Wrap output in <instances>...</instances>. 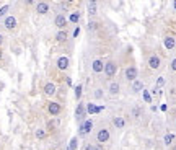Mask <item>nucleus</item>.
Returning <instances> with one entry per match:
<instances>
[{"label":"nucleus","instance_id":"obj_1","mask_svg":"<svg viewBox=\"0 0 176 150\" xmlns=\"http://www.w3.org/2000/svg\"><path fill=\"white\" fill-rule=\"evenodd\" d=\"M104 73L108 75V77H113L114 73H116V62L114 60H109L104 64Z\"/></svg>","mask_w":176,"mask_h":150},{"label":"nucleus","instance_id":"obj_22","mask_svg":"<svg viewBox=\"0 0 176 150\" xmlns=\"http://www.w3.org/2000/svg\"><path fill=\"white\" fill-rule=\"evenodd\" d=\"M173 140H175V136H173V134H166V136H165V139H163L165 145H171Z\"/></svg>","mask_w":176,"mask_h":150},{"label":"nucleus","instance_id":"obj_23","mask_svg":"<svg viewBox=\"0 0 176 150\" xmlns=\"http://www.w3.org/2000/svg\"><path fill=\"white\" fill-rule=\"evenodd\" d=\"M132 116H134V118H140V116H142V108L136 106V108L132 109Z\"/></svg>","mask_w":176,"mask_h":150},{"label":"nucleus","instance_id":"obj_29","mask_svg":"<svg viewBox=\"0 0 176 150\" xmlns=\"http://www.w3.org/2000/svg\"><path fill=\"white\" fill-rule=\"evenodd\" d=\"M86 150H101V147L99 145H93V144H88V145H86Z\"/></svg>","mask_w":176,"mask_h":150},{"label":"nucleus","instance_id":"obj_26","mask_svg":"<svg viewBox=\"0 0 176 150\" xmlns=\"http://www.w3.org/2000/svg\"><path fill=\"white\" fill-rule=\"evenodd\" d=\"M68 20H70L72 23H78V20H80V15H78V13H72L70 16H68Z\"/></svg>","mask_w":176,"mask_h":150},{"label":"nucleus","instance_id":"obj_37","mask_svg":"<svg viewBox=\"0 0 176 150\" xmlns=\"http://www.w3.org/2000/svg\"><path fill=\"white\" fill-rule=\"evenodd\" d=\"M2 41H3V38H2V34H0V44H2Z\"/></svg>","mask_w":176,"mask_h":150},{"label":"nucleus","instance_id":"obj_12","mask_svg":"<svg viewBox=\"0 0 176 150\" xmlns=\"http://www.w3.org/2000/svg\"><path fill=\"white\" fill-rule=\"evenodd\" d=\"M54 23H55V26L57 28H64L65 25H67V18H65L64 15H57L55 20H54Z\"/></svg>","mask_w":176,"mask_h":150},{"label":"nucleus","instance_id":"obj_19","mask_svg":"<svg viewBox=\"0 0 176 150\" xmlns=\"http://www.w3.org/2000/svg\"><path fill=\"white\" fill-rule=\"evenodd\" d=\"M109 93H111V95H117V93H119V83H111V85H109Z\"/></svg>","mask_w":176,"mask_h":150},{"label":"nucleus","instance_id":"obj_30","mask_svg":"<svg viewBox=\"0 0 176 150\" xmlns=\"http://www.w3.org/2000/svg\"><path fill=\"white\" fill-rule=\"evenodd\" d=\"M57 126V121H51L49 124H47V129H52V127H55Z\"/></svg>","mask_w":176,"mask_h":150},{"label":"nucleus","instance_id":"obj_20","mask_svg":"<svg viewBox=\"0 0 176 150\" xmlns=\"http://www.w3.org/2000/svg\"><path fill=\"white\" fill-rule=\"evenodd\" d=\"M55 39H57L59 42H64L65 39H67V33L65 31H59L57 34H55Z\"/></svg>","mask_w":176,"mask_h":150},{"label":"nucleus","instance_id":"obj_31","mask_svg":"<svg viewBox=\"0 0 176 150\" xmlns=\"http://www.w3.org/2000/svg\"><path fill=\"white\" fill-rule=\"evenodd\" d=\"M170 67H171V70H173V72H176V57L171 60V65H170Z\"/></svg>","mask_w":176,"mask_h":150},{"label":"nucleus","instance_id":"obj_27","mask_svg":"<svg viewBox=\"0 0 176 150\" xmlns=\"http://www.w3.org/2000/svg\"><path fill=\"white\" fill-rule=\"evenodd\" d=\"M163 85H165V77H158V80H157V86H155V88H158V90H160Z\"/></svg>","mask_w":176,"mask_h":150},{"label":"nucleus","instance_id":"obj_11","mask_svg":"<svg viewBox=\"0 0 176 150\" xmlns=\"http://www.w3.org/2000/svg\"><path fill=\"white\" fill-rule=\"evenodd\" d=\"M163 44H165V47H166L168 51H171L173 47H175L176 41H175V38H173V36H166L165 39H163Z\"/></svg>","mask_w":176,"mask_h":150},{"label":"nucleus","instance_id":"obj_36","mask_svg":"<svg viewBox=\"0 0 176 150\" xmlns=\"http://www.w3.org/2000/svg\"><path fill=\"white\" fill-rule=\"evenodd\" d=\"M3 59V52H2V51H0V60Z\"/></svg>","mask_w":176,"mask_h":150},{"label":"nucleus","instance_id":"obj_24","mask_svg":"<svg viewBox=\"0 0 176 150\" xmlns=\"http://www.w3.org/2000/svg\"><path fill=\"white\" fill-rule=\"evenodd\" d=\"M46 136H47L46 129H38V131H36V137H38V139H44Z\"/></svg>","mask_w":176,"mask_h":150},{"label":"nucleus","instance_id":"obj_34","mask_svg":"<svg viewBox=\"0 0 176 150\" xmlns=\"http://www.w3.org/2000/svg\"><path fill=\"white\" fill-rule=\"evenodd\" d=\"M90 29H96V28H98V23H90Z\"/></svg>","mask_w":176,"mask_h":150},{"label":"nucleus","instance_id":"obj_2","mask_svg":"<svg viewBox=\"0 0 176 150\" xmlns=\"http://www.w3.org/2000/svg\"><path fill=\"white\" fill-rule=\"evenodd\" d=\"M96 140H98V144H101V142H108L109 140V131L108 129H99L98 134H96Z\"/></svg>","mask_w":176,"mask_h":150},{"label":"nucleus","instance_id":"obj_3","mask_svg":"<svg viewBox=\"0 0 176 150\" xmlns=\"http://www.w3.org/2000/svg\"><path fill=\"white\" fill-rule=\"evenodd\" d=\"M47 111H49L51 116H57V114H60V105L55 103V101H51L47 105Z\"/></svg>","mask_w":176,"mask_h":150},{"label":"nucleus","instance_id":"obj_33","mask_svg":"<svg viewBox=\"0 0 176 150\" xmlns=\"http://www.w3.org/2000/svg\"><path fill=\"white\" fill-rule=\"evenodd\" d=\"M95 96H96V98H101V96H103V91H101V90H96L95 91Z\"/></svg>","mask_w":176,"mask_h":150},{"label":"nucleus","instance_id":"obj_38","mask_svg":"<svg viewBox=\"0 0 176 150\" xmlns=\"http://www.w3.org/2000/svg\"><path fill=\"white\" fill-rule=\"evenodd\" d=\"M173 7H175V10H176V2H173Z\"/></svg>","mask_w":176,"mask_h":150},{"label":"nucleus","instance_id":"obj_14","mask_svg":"<svg viewBox=\"0 0 176 150\" xmlns=\"http://www.w3.org/2000/svg\"><path fill=\"white\" fill-rule=\"evenodd\" d=\"M44 93L47 96L55 95V85H54V83H46V85H44Z\"/></svg>","mask_w":176,"mask_h":150},{"label":"nucleus","instance_id":"obj_13","mask_svg":"<svg viewBox=\"0 0 176 150\" xmlns=\"http://www.w3.org/2000/svg\"><path fill=\"white\" fill-rule=\"evenodd\" d=\"M113 124L116 126L117 129H122L124 126H126V119L122 118V116H116V118L113 119Z\"/></svg>","mask_w":176,"mask_h":150},{"label":"nucleus","instance_id":"obj_9","mask_svg":"<svg viewBox=\"0 0 176 150\" xmlns=\"http://www.w3.org/2000/svg\"><path fill=\"white\" fill-rule=\"evenodd\" d=\"M3 25H5L7 29H13V28H16V18H15V16H7Z\"/></svg>","mask_w":176,"mask_h":150},{"label":"nucleus","instance_id":"obj_10","mask_svg":"<svg viewBox=\"0 0 176 150\" xmlns=\"http://www.w3.org/2000/svg\"><path fill=\"white\" fill-rule=\"evenodd\" d=\"M57 67H59V70H65V68L68 67V57H65V55L59 57V60H57Z\"/></svg>","mask_w":176,"mask_h":150},{"label":"nucleus","instance_id":"obj_28","mask_svg":"<svg viewBox=\"0 0 176 150\" xmlns=\"http://www.w3.org/2000/svg\"><path fill=\"white\" fill-rule=\"evenodd\" d=\"M81 90H83V88H81V85H77L75 86V98H80V95H81Z\"/></svg>","mask_w":176,"mask_h":150},{"label":"nucleus","instance_id":"obj_35","mask_svg":"<svg viewBox=\"0 0 176 150\" xmlns=\"http://www.w3.org/2000/svg\"><path fill=\"white\" fill-rule=\"evenodd\" d=\"M160 108H162V111H166V109H168V106H166V105H162Z\"/></svg>","mask_w":176,"mask_h":150},{"label":"nucleus","instance_id":"obj_21","mask_svg":"<svg viewBox=\"0 0 176 150\" xmlns=\"http://www.w3.org/2000/svg\"><path fill=\"white\" fill-rule=\"evenodd\" d=\"M88 13L93 16V15H96V2H90L88 3Z\"/></svg>","mask_w":176,"mask_h":150},{"label":"nucleus","instance_id":"obj_15","mask_svg":"<svg viewBox=\"0 0 176 150\" xmlns=\"http://www.w3.org/2000/svg\"><path fill=\"white\" fill-rule=\"evenodd\" d=\"M86 111H88V114H96L99 113V111H103V106H95V105H86Z\"/></svg>","mask_w":176,"mask_h":150},{"label":"nucleus","instance_id":"obj_16","mask_svg":"<svg viewBox=\"0 0 176 150\" xmlns=\"http://www.w3.org/2000/svg\"><path fill=\"white\" fill-rule=\"evenodd\" d=\"M132 90H134V91H144V83L140 82V80L132 82Z\"/></svg>","mask_w":176,"mask_h":150},{"label":"nucleus","instance_id":"obj_4","mask_svg":"<svg viewBox=\"0 0 176 150\" xmlns=\"http://www.w3.org/2000/svg\"><path fill=\"white\" fill-rule=\"evenodd\" d=\"M160 64H162V60H160L158 55H150V57H149V67L152 68V70L160 68Z\"/></svg>","mask_w":176,"mask_h":150},{"label":"nucleus","instance_id":"obj_8","mask_svg":"<svg viewBox=\"0 0 176 150\" xmlns=\"http://www.w3.org/2000/svg\"><path fill=\"white\" fill-rule=\"evenodd\" d=\"M36 12L39 15H46L47 12H49V3H46V2H39V3L36 5Z\"/></svg>","mask_w":176,"mask_h":150},{"label":"nucleus","instance_id":"obj_7","mask_svg":"<svg viewBox=\"0 0 176 150\" xmlns=\"http://www.w3.org/2000/svg\"><path fill=\"white\" fill-rule=\"evenodd\" d=\"M91 68H93V72H95V73L103 72V68H104L103 60H101V59H96V60H93V64H91Z\"/></svg>","mask_w":176,"mask_h":150},{"label":"nucleus","instance_id":"obj_39","mask_svg":"<svg viewBox=\"0 0 176 150\" xmlns=\"http://www.w3.org/2000/svg\"><path fill=\"white\" fill-rule=\"evenodd\" d=\"M173 150H176V144H175V145H173Z\"/></svg>","mask_w":176,"mask_h":150},{"label":"nucleus","instance_id":"obj_18","mask_svg":"<svg viewBox=\"0 0 176 150\" xmlns=\"http://www.w3.org/2000/svg\"><path fill=\"white\" fill-rule=\"evenodd\" d=\"M77 147H78V140H77V137L70 139V142H68V145H67V150H77Z\"/></svg>","mask_w":176,"mask_h":150},{"label":"nucleus","instance_id":"obj_17","mask_svg":"<svg viewBox=\"0 0 176 150\" xmlns=\"http://www.w3.org/2000/svg\"><path fill=\"white\" fill-rule=\"evenodd\" d=\"M83 114H85V106H83V103H80V105L77 106V111H75V118L80 119Z\"/></svg>","mask_w":176,"mask_h":150},{"label":"nucleus","instance_id":"obj_5","mask_svg":"<svg viewBox=\"0 0 176 150\" xmlns=\"http://www.w3.org/2000/svg\"><path fill=\"white\" fill-rule=\"evenodd\" d=\"M126 78L129 82H136L137 80V68L136 67H127L126 68Z\"/></svg>","mask_w":176,"mask_h":150},{"label":"nucleus","instance_id":"obj_25","mask_svg":"<svg viewBox=\"0 0 176 150\" xmlns=\"http://www.w3.org/2000/svg\"><path fill=\"white\" fill-rule=\"evenodd\" d=\"M142 93H144V100L147 101V103H152V95H150V91L149 90H144Z\"/></svg>","mask_w":176,"mask_h":150},{"label":"nucleus","instance_id":"obj_6","mask_svg":"<svg viewBox=\"0 0 176 150\" xmlns=\"http://www.w3.org/2000/svg\"><path fill=\"white\" fill-rule=\"evenodd\" d=\"M91 127H93V123L91 121H85V123L80 126V136H85V134H88V132L91 131Z\"/></svg>","mask_w":176,"mask_h":150},{"label":"nucleus","instance_id":"obj_32","mask_svg":"<svg viewBox=\"0 0 176 150\" xmlns=\"http://www.w3.org/2000/svg\"><path fill=\"white\" fill-rule=\"evenodd\" d=\"M7 10H8V7H7V5H5V7H2V8H0V15H5V13H7Z\"/></svg>","mask_w":176,"mask_h":150}]
</instances>
